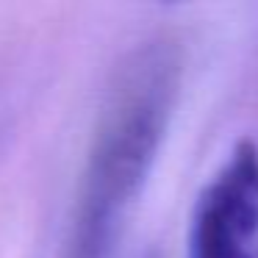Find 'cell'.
<instances>
[{
  "instance_id": "1",
  "label": "cell",
  "mask_w": 258,
  "mask_h": 258,
  "mask_svg": "<svg viewBox=\"0 0 258 258\" xmlns=\"http://www.w3.org/2000/svg\"><path fill=\"white\" fill-rule=\"evenodd\" d=\"M183 81V47L150 34L117 61L75 191L67 258H108L167 139Z\"/></svg>"
},
{
  "instance_id": "2",
  "label": "cell",
  "mask_w": 258,
  "mask_h": 258,
  "mask_svg": "<svg viewBox=\"0 0 258 258\" xmlns=\"http://www.w3.org/2000/svg\"><path fill=\"white\" fill-rule=\"evenodd\" d=\"M186 258H258V142L239 139L200 189Z\"/></svg>"
}]
</instances>
